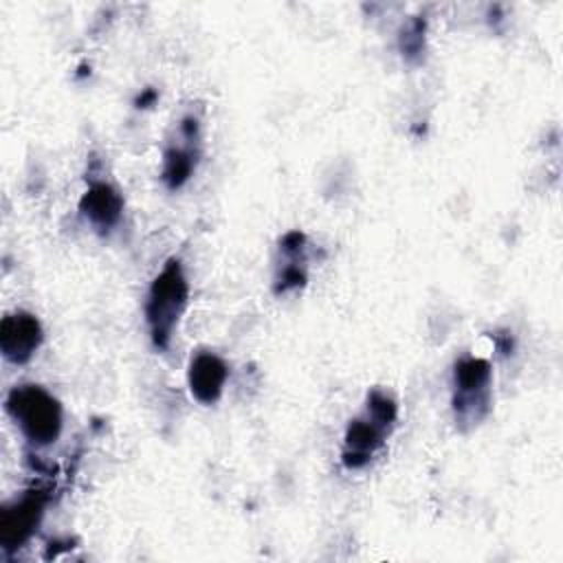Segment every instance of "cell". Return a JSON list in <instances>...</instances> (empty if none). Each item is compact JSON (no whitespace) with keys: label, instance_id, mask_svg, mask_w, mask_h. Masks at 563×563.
Segmentation results:
<instances>
[{"label":"cell","instance_id":"cell-1","mask_svg":"<svg viewBox=\"0 0 563 563\" xmlns=\"http://www.w3.org/2000/svg\"><path fill=\"white\" fill-rule=\"evenodd\" d=\"M396 420H398L396 398L380 387H374L372 391H367L363 413L352 418L345 427L343 444H341V464L347 471L365 468L383 449L385 440L396 427Z\"/></svg>","mask_w":563,"mask_h":563},{"label":"cell","instance_id":"cell-2","mask_svg":"<svg viewBox=\"0 0 563 563\" xmlns=\"http://www.w3.org/2000/svg\"><path fill=\"white\" fill-rule=\"evenodd\" d=\"M189 306V279L180 257H169L154 275L145 295V325L156 350H167Z\"/></svg>","mask_w":563,"mask_h":563},{"label":"cell","instance_id":"cell-3","mask_svg":"<svg viewBox=\"0 0 563 563\" xmlns=\"http://www.w3.org/2000/svg\"><path fill=\"white\" fill-rule=\"evenodd\" d=\"M4 411L33 446H51L62 435V402L37 383L13 385L4 396Z\"/></svg>","mask_w":563,"mask_h":563},{"label":"cell","instance_id":"cell-4","mask_svg":"<svg viewBox=\"0 0 563 563\" xmlns=\"http://www.w3.org/2000/svg\"><path fill=\"white\" fill-rule=\"evenodd\" d=\"M451 409L455 424L462 431L477 427L490 413L493 400V367L482 356H460L453 363L451 376Z\"/></svg>","mask_w":563,"mask_h":563},{"label":"cell","instance_id":"cell-5","mask_svg":"<svg viewBox=\"0 0 563 563\" xmlns=\"http://www.w3.org/2000/svg\"><path fill=\"white\" fill-rule=\"evenodd\" d=\"M48 490L44 488H29L0 508V545L7 552L20 550L40 528L46 506H48Z\"/></svg>","mask_w":563,"mask_h":563},{"label":"cell","instance_id":"cell-6","mask_svg":"<svg viewBox=\"0 0 563 563\" xmlns=\"http://www.w3.org/2000/svg\"><path fill=\"white\" fill-rule=\"evenodd\" d=\"M200 161V123L194 114H187L178 123V136L163 152L161 180L165 189H183L196 174Z\"/></svg>","mask_w":563,"mask_h":563},{"label":"cell","instance_id":"cell-7","mask_svg":"<svg viewBox=\"0 0 563 563\" xmlns=\"http://www.w3.org/2000/svg\"><path fill=\"white\" fill-rule=\"evenodd\" d=\"M44 343V328L29 310H11L0 321V352L11 365L29 363Z\"/></svg>","mask_w":563,"mask_h":563},{"label":"cell","instance_id":"cell-8","mask_svg":"<svg viewBox=\"0 0 563 563\" xmlns=\"http://www.w3.org/2000/svg\"><path fill=\"white\" fill-rule=\"evenodd\" d=\"M229 365L213 350H196L187 363V387L200 405H216L227 387Z\"/></svg>","mask_w":563,"mask_h":563},{"label":"cell","instance_id":"cell-9","mask_svg":"<svg viewBox=\"0 0 563 563\" xmlns=\"http://www.w3.org/2000/svg\"><path fill=\"white\" fill-rule=\"evenodd\" d=\"M123 207V194L110 180H90L79 198V213L101 235L119 227Z\"/></svg>","mask_w":563,"mask_h":563},{"label":"cell","instance_id":"cell-10","mask_svg":"<svg viewBox=\"0 0 563 563\" xmlns=\"http://www.w3.org/2000/svg\"><path fill=\"white\" fill-rule=\"evenodd\" d=\"M306 246H308V240L299 229L282 235V240H279L282 262H279V266L275 271V279H273V290L277 295L292 292L308 282Z\"/></svg>","mask_w":563,"mask_h":563},{"label":"cell","instance_id":"cell-11","mask_svg":"<svg viewBox=\"0 0 563 563\" xmlns=\"http://www.w3.org/2000/svg\"><path fill=\"white\" fill-rule=\"evenodd\" d=\"M424 51V22L420 18L409 20L400 31V53L405 59L420 57Z\"/></svg>","mask_w":563,"mask_h":563},{"label":"cell","instance_id":"cell-12","mask_svg":"<svg viewBox=\"0 0 563 563\" xmlns=\"http://www.w3.org/2000/svg\"><path fill=\"white\" fill-rule=\"evenodd\" d=\"M154 101H156V90L147 88L143 95H139V99H136V106H139V108H147V106H152Z\"/></svg>","mask_w":563,"mask_h":563}]
</instances>
